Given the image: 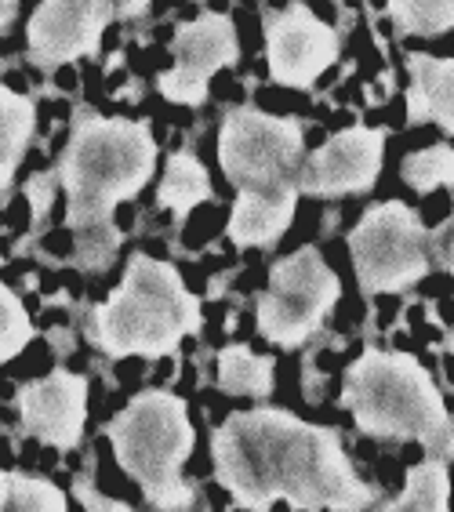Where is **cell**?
<instances>
[{"mask_svg":"<svg viewBox=\"0 0 454 512\" xmlns=\"http://www.w3.org/2000/svg\"><path fill=\"white\" fill-rule=\"evenodd\" d=\"M407 124L433 120L454 135V59H433V55H407Z\"/></svg>","mask_w":454,"mask_h":512,"instance_id":"14","label":"cell"},{"mask_svg":"<svg viewBox=\"0 0 454 512\" xmlns=\"http://www.w3.org/2000/svg\"><path fill=\"white\" fill-rule=\"evenodd\" d=\"M218 164L237 186L229 240L266 247L284 237L302 193V124L255 106L233 109L218 135Z\"/></svg>","mask_w":454,"mask_h":512,"instance_id":"3","label":"cell"},{"mask_svg":"<svg viewBox=\"0 0 454 512\" xmlns=\"http://www.w3.org/2000/svg\"><path fill=\"white\" fill-rule=\"evenodd\" d=\"M157 142L146 120H117L80 113L73 138L59 164L70 211L66 226L77 233V262L84 269H106L120 244L117 211L120 200L135 197L153 175Z\"/></svg>","mask_w":454,"mask_h":512,"instance_id":"2","label":"cell"},{"mask_svg":"<svg viewBox=\"0 0 454 512\" xmlns=\"http://www.w3.org/2000/svg\"><path fill=\"white\" fill-rule=\"evenodd\" d=\"M15 8H19V0H0V26L8 30L11 19H15Z\"/></svg>","mask_w":454,"mask_h":512,"instance_id":"26","label":"cell"},{"mask_svg":"<svg viewBox=\"0 0 454 512\" xmlns=\"http://www.w3.org/2000/svg\"><path fill=\"white\" fill-rule=\"evenodd\" d=\"M106 433L120 469L139 483L149 505L157 509L193 505V491L182 480V462L193 451V425L178 396L160 393V389L135 396L109 422Z\"/></svg>","mask_w":454,"mask_h":512,"instance_id":"6","label":"cell"},{"mask_svg":"<svg viewBox=\"0 0 454 512\" xmlns=\"http://www.w3.org/2000/svg\"><path fill=\"white\" fill-rule=\"evenodd\" d=\"M55 182H59V171L55 175H37L26 186V193L33 197V218L40 222V215H48V204H51V189H55Z\"/></svg>","mask_w":454,"mask_h":512,"instance_id":"23","label":"cell"},{"mask_svg":"<svg viewBox=\"0 0 454 512\" xmlns=\"http://www.w3.org/2000/svg\"><path fill=\"white\" fill-rule=\"evenodd\" d=\"M149 8V0H117V15L120 19H135Z\"/></svg>","mask_w":454,"mask_h":512,"instance_id":"25","label":"cell"},{"mask_svg":"<svg viewBox=\"0 0 454 512\" xmlns=\"http://www.w3.org/2000/svg\"><path fill=\"white\" fill-rule=\"evenodd\" d=\"M389 15L404 33L436 37L454 26V0H389Z\"/></svg>","mask_w":454,"mask_h":512,"instance_id":"20","label":"cell"},{"mask_svg":"<svg viewBox=\"0 0 454 512\" xmlns=\"http://www.w3.org/2000/svg\"><path fill=\"white\" fill-rule=\"evenodd\" d=\"M204 200H211V178L204 171V164L193 153H186V149L171 153L168 168H164V182L157 189V204L168 207L171 215L182 222Z\"/></svg>","mask_w":454,"mask_h":512,"instance_id":"16","label":"cell"},{"mask_svg":"<svg viewBox=\"0 0 454 512\" xmlns=\"http://www.w3.org/2000/svg\"><path fill=\"white\" fill-rule=\"evenodd\" d=\"M447 269H451V276H454V240H451V255H447Z\"/></svg>","mask_w":454,"mask_h":512,"instance_id":"27","label":"cell"},{"mask_svg":"<svg viewBox=\"0 0 454 512\" xmlns=\"http://www.w3.org/2000/svg\"><path fill=\"white\" fill-rule=\"evenodd\" d=\"M0 509H33V512H62L66 509V498L55 483L37 480V476H22V473H0Z\"/></svg>","mask_w":454,"mask_h":512,"instance_id":"19","label":"cell"},{"mask_svg":"<svg viewBox=\"0 0 454 512\" xmlns=\"http://www.w3.org/2000/svg\"><path fill=\"white\" fill-rule=\"evenodd\" d=\"M447 494H451V476H447L444 458H425L407 473L404 494L389 509L396 512H444Z\"/></svg>","mask_w":454,"mask_h":512,"instance_id":"18","label":"cell"},{"mask_svg":"<svg viewBox=\"0 0 454 512\" xmlns=\"http://www.w3.org/2000/svg\"><path fill=\"white\" fill-rule=\"evenodd\" d=\"M385 131L349 128L327 138L302 168V193L306 197H346L375 186L382 171Z\"/></svg>","mask_w":454,"mask_h":512,"instance_id":"12","label":"cell"},{"mask_svg":"<svg viewBox=\"0 0 454 512\" xmlns=\"http://www.w3.org/2000/svg\"><path fill=\"white\" fill-rule=\"evenodd\" d=\"M237 30L226 15L204 11L200 19L178 26L171 40V55L175 66L157 80L160 95L175 106H200L208 99V80L222 66L237 62Z\"/></svg>","mask_w":454,"mask_h":512,"instance_id":"9","label":"cell"},{"mask_svg":"<svg viewBox=\"0 0 454 512\" xmlns=\"http://www.w3.org/2000/svg\"><path fill=\"white\" fill-rule=\"evenodd\" d=\"M200 331V302L168 262L135 255L120 287L91 309L88 335L109 356H171Z\"/></svg>","mask_w":454,"mask_h":512,"instance_id":"5","label":"cell"},{"mask_svg":"<svg viewBox=\"0 0 454 512\" xmlns=\"http://www.w3.org/2000/svg\"><path fill=\"white\" fill-rule=\"evenodd\" d=\"M404 182L418 193H433L436 186H451L454 182V149L451 146H429L418 153H407L404 168H400Z\"/></svg>","mask_w":454,"mask_h":512,"instance_id":"21","label":"cell"},{"mask_svg":"<svg viewBox=\"0 0 454 512\" xmlns=\"http://www.w3.org/2000/svg\"><path fill=\"white\" fill-rule=\"evenodd\" d=\"M342 295V280L316 247H302L273 266L269 291L258 298V331L273 345H302L320 331L327 309Z\"/></svg>","mask_w":454,"mask_h":512,"instance_id":"8","label":"cell"},{"mask_svg":"<svg viewBox=\"0 0 454 512\" xmlns=\"http://www.w3.org/2000/svg\"><path fill=\"white\" fill-rule=\"evenodd\" d=\"M266 59L277 84L309 88L338 59V37L306 4H291L266 19Z\"/></svg>","mask_w":454,"mask_h":512,"instance_id":"11","label":"cell"},{"mask_svg":"<svg viewBox=\"0 0 454 512\" xmlns=\"http://www.w3.org/2000/svg\"><path fill=\"white\" fill-rule=\"evenodd\" d=\"M113 19V0H44L30 19V59L59 69L84 55H99L102 30Z\"/></svg>","mask_w":454,"mask_h":512,"instance_id":"10","label":"cell"},{"mask_svg":"<svg viewBox=\"0 0 454 512\" xmlns=\"http://www.w3.org/2000/svg\"><path fill=\"white\" fill-rule=\"evenodd\" d=\"M349 255L364 291H404L429 273V233L411 207L385 200L356 222L349 233Z\"/></svg>","mask_w":454,"mask_h":512,"instance_id":"7","label":"cell"},{"mask_svg":"<svg viewBox=\"0 0 454 512\" xmlns=\"http://www.w3.org/2000/svg\"><path fill=\"white\" fill-rule=\"evenodd\" d=\"M22 429L37 436L40 444L70 451L80 444L84 418H88V382L70 371L40 378L19 389Z\"/></svg>","mask_w":454,"mask_h":512,"instance_id":"13","label":"cell"},{"mask_svg":"<svg viewBox=\"0 0 454 512\" xmlns=\"http://www.w3.org/2000/svg\"><path fill=\"white\" fill-rule=\"evenodd\" d=\"M211 458L237 509L266 512L273 502H287L291 509L356 512L375 505L338 433L277 407L229 414L211 440Z\"/></svg>","mask_w":454,"mask_h":512,"instance_id":"1","label":"cell"},{"mask_svg":"<svg viewBox=\"0 0 454 512\" xmlns=\"http://www.w3.org/2000/svg\"><path fill=\"white\" fill-rule=\"evenodd\" d=\"M33 335H37V331H33L30 316H26L22 302L15 298V291H11V287H0V360L8 364L11 356H19Z\"/></svg>","mask_w":454,"mask_h":512,"instance_id":"22","label":"cell"},{"mask_svg":"<svg viewBox=\"0 0 454 512\" xmlns=\"http://www.w3.org/2000/svg\"><path fill=\"white\" fill-rule=\"evenodd\" d=\"M37 131V106L26 95H15L11 88H0V189L8 197L11 175L19 168L26 142Z\"/></svg>","mask_w":454,"mask_h":512,"instance_id":"15","label":"cell"},{"mask_svg":"<svg viewBox=\"0 0 454 512\" xmlns=\"http://www.w3.org/2000/svg\"><path fill=\"white\" fill-rule=\"evenodd\" d=\"M73 494H77L80 505H88V509H109V512H124V509H128L124 502H113V498H99V494L91 491L88 483H77V487H73Z\"/></svg>","mask_w":454,"mask_h":512,"instance_id":"24","label":"cell"},{"mask_svg":"<svg viewBox=\"0 0 454 512\" xmlns=\"http://www.w3.org/2000/svg\"><path fill=\"white\" fill-rule=\"evenodd\" d=\"M342 407L360 433L385 440H418L429 458H454V414L444 411L433 378L407 353L364 349L346 371Z\"/></svg>","mask_w":454,"mask_h":512,"instance_id":"4","label":"cell"},{"mask_svg":"<svg viewBox=\"0 0 454 512\" xmlns=\"http://www.w3.org/2000/svg\"><path fill=\"white\" fill-rule=\"evenodd\" d=\"M218 389L229 396H269L273 356H255L247 345H229L218 353Z\"/></svg>","mask_w":454,"mask_h":512,"instance_id":"17","label":"cell"}]
</instances>
